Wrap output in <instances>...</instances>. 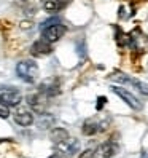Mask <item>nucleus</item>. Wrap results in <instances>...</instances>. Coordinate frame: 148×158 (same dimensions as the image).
Returning <instances> with one entry per match:
<instances>
[{"label": "nucleus", "mask_w": 148, "mask_h": 158, "mask_svg": "<svg viewBox=\"0 0 148 158\" xmlns=\"http://www.w3.org/2000/svg\"><path fill=\"white\" fill-rule=\"evenodd\" d=\"M54 24H61V19H59V18H51V19L45 21V23L40 26V29H45V27H48V26H54Z\"/></svg>", "instance_id": "15"}, {"label": "nucleus", "mask_w": 148, "mask_h": 158, "mask_svg": "<svg viewBox=\"0 0 148 158\" xmlns=\"http://www.w3.org/2000/svg\"><path fill=\"white\" fill-rule=\"evenodd\" d=\"M48 96H45L43 93H34V94H29L27 96V104L30 106V109L37 114H45L46 112V106H48Z\"/></svg>", "instance_id": "4"}, {"label": "nucleus", "mask_w": 148, "mask_h": 158, "mask_svg": "<svg viewBox=\"0 0 148 158\" xmlns=\"http://www.w3.org/2000/svg\"><path fill=\"white\" fill-rule=\"evenodd\" d=\"M105 102H107V98H105V96H100V98L97 99V106H96V109H97V110H102V107L105 106Z\"/></svg>", "instance_id": "16"}, {"label": "nucleus", "mask_w": 148, "mask_h": 158, "mask_svg": "<svg viewBox=\"0 0 148 158\" xmlns=\"http://www.w3.org/2000/svg\"><path fill=\"white\" fill-rule=\"evenodd\" d=\"M140 158H148V152H142V156Z\"/></svg>", "instance_id": "19"}, {"label": "nucleus", "mask_w": 148, "mask_h": 158, "mask_svg": "<svg viewBox=\"0 0 148 158\" xmlns=\"http://www.w3.org/2000/svg\"><path fill=\"white\" fill-rule=\"evenodd\" d=\"M112 91L115 93L116 96H119L121 98L126 104L131 107V109H134V110H140L142 109V102L138 101L131 91H127L126 88H119V86H112Z\"/></svg>", "instance_id": "5"}, {"label": "nucleus", "mask_w": 148, "mask_h": 158, "mask_svg": "<svg viewBox=\"0 0 148 158\" xmlns=\"http://www.w3.org/2000/svg\"><path fill=\"white\" fill-rule=\"evenodd\" d=\"M50 137H51V142L56 145L59 142L67 141V139H69V131H67V129H64V128H54V129H51Z\"/></svg>", "instance_id": "11"}, {"label": "nucleus", "mask_w": 148, "mask_h": 158, "mask_svg": "<svg viewBox=\"0 0 148 158\" xmlns=\"http://www.w3.org/2000/svg\"><path fill=\"white\" fill-rule=\"evenodd\" d=\"M16 73L26 83H34L37 80V77H38V66H37V62H34L30 59L21 61L16 66Z\"/></svg>", "instance_id": "1"}, {"label": "nucleus", "mask_w": 148, "mask_h": 158, "mask_svg": "<svg viewBox=\"0 0 148 158\" xmlns=\"http://www.w3.org/2000/svg\"><path fill=\"white\" fill-rule=\"evenodd\" d=\"M92 153H94V150H91V148H88V150L81 152L78 158H92Z\"/></svg>", "instance_id": "17"}, {"label": "nucleus", "mask_w": 148, "mask_h": 158, "mask_svg": "<svg viewBox=\"0 0 148 158\" xmlns=\"http://www.w3.org/2000/svg\"><path fill=\"white\" fill-rule=\"evenodd\" d=\"M38 91L43 93V94H45V96H48V98L56 96V94H59V93H61V89H59V81H58V80H54V78H51V80H50V78H46L45 81L40 83Z\"/></svg>", "instance_id": "6"}, {"label": "nucleus", "mask_w": 148, "mask_h": 158, "mask_svg": "<svg viewBox=\"0 0 148 158\" xmlns=\"http://www.w3.org/2000/svg\"><path fill=\"white\" fill-rule=\"evenodd\" d=\"M115 153H116V145L113 142H104L94 150L92 158H112Z\"/></svg>", "instance_id": "7"}, {"label": "nucleus", "mask_w": 148, "mask_h": 158, "mask_svg": "<svg viewBox=\"0 0 148 158\" xmlns=\"http://www.w3.org/2000/svg\"><path fill=\"white\" fill-rule=\"evenodd\" d=\"M56 148H58V150H61V152H64L66 155H73V153L78 152L80 142L78 141H70L69 142V139H67V141H64V142L56 144Z\"/></svg>", "instance_id": "10"}, {"label": "nucleus", "mask_w": 148, "mask_h": 158, "mask_svg": "<svg viewBox=\"0 0 148 158\" xmlns=\"http://www.w3.org/2000/svg\"><path fill=\"white\" fill-rule=\"evenodd\" d=\"M30 51H32L34 56L40 58V56H46V54H50V53L53 51V48H51V43L45 42V40L42 39V40L35 42V43L32 45V50H30Z\"/></svg>", "instance_id": "9"}, {"label": "nucleus", "mask_w": 148, "mask_h": 158, "mask_svg": "<svg viewBox=\"0 0 148 158\" xmlns=\"http://www.w3.org/2000/svg\"><path fill=\"white\" fill-rule=\"evenodd\" d=\"M21 27H22V29H24V27H26V29H30L32 24H30V23H22V24H21Z\"/></svg>", "instance_id": "18"}, {"label": "nucleus", "mask_w": 148, "mask_h": 158, "mask_svg": "<svg viewBox=\"0 0 148 158\" xmlns=\"http://www.w3.org/2000/svg\"><path fill=\"white\" fill-rule=\"evenodd\" d=\"M64 34H66V26H62V23H61V24L48 26V27H45V29H42V39L48 43H54V42H58Z\"/></svg>", "instance_id": "3"}, {"label": "nucleus", "mask_w": 148, "mask_h": 158, "mask_svg": "<svg viewBox=\"0 0 148 158\" xmlns=\"http://www.w3.org/2000/svg\"><path fill=\"white\" fill-rule=\"evenodd\" d=\"M127 83L134 85L140 93H143V94H148V85H146V83H143V81H140V80H137V78H129Z\"/></svg>", "instance_id": "13"}, {"label": "nucleus", "mask_w": 148, "mask_h": 158, "mask_svg": "<svg viewBox=\"0 0 148 158\" xmlns=\"http://www.w3.org/2000/svg\"><path fill=\"white\" fill-rule=\"evenodd\" d=\"M8 117H10V109L6 104L0 102V118H8Z\"/></svg>", "instance_id": "14"}, {"label": "nucleus", "mask_w": 148, "mask_h": 158, "mask_svg": "<svg viewBox=\"0 0 148 158\" xmlns=\"http://www.w3.org/2000/svg\"><path fill=\"white\" fill-rule=\"evenodd\" d=\"M50 158H62V156H59V155H51Z\"/></svg>", "instance_id": "20"}, {"label": "nucleus", "mask_w": 148, "mask_h": 158, "mask_svg": "<svg viewBox=\"0 0 148 158\" xmlns=\"http://www.w3.org/2000/svg\"><path fill=\"white\" fill-rule=\"evenodd\" d=\"M13 118L19 126H30L34 123V115L29 112V110H26L24 107H18Z\"/></svg>", "instance_id": "8"}, {"label": "nucleus", "mask_w": 148, "mask_h": 158, "mask_svg": "<svg viewBox=\"0 0 148 158\" xmlns=\"http://www.w3.org/2000/svg\"><path fill=\"white\" fill-rule=\"evenodd\" d=\"M22 101V96L21 93L18 91L16 88H8V86H3L0 88V102H3V104H6L8 107H18L21 104Z\"/></svg>", "instance_id": "2"}, {"label": "nucleus", "mask_w": 148, "mask_h": 158, "mask_svg": "<svg viewBox=\"0 0 148 158\" xmlns=\"http://www.w3.org/2000/svg\"><path fill=\"white\" fill-rule=\"evenodd\" d=\"M99 131V123H96L94 120H86L85 123H83V134L86 136H92Z\"/></svg>", "instance_id": "12"}]
</instances>
